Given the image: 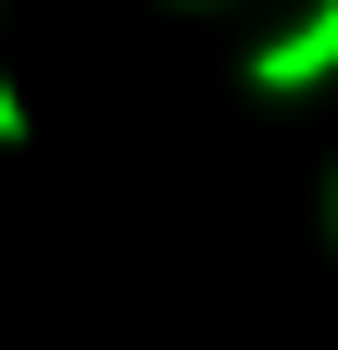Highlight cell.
Here are the masks:
<instances>
[{"label": "cell", "mask_w": 338, "mask_h": 350, "mask_svg": "<svg viewBox=\"0 0 338 350\" xmlns=\"http://www.w3.org/2000/svg\"><path fill=\"white\" fill-rule=\"evenodd\" d=\"M338 75V0H313L301 25H276L263 51L238 63V88H263V100H301V88H326Z\"/></svg>", "instance_id": "6da1fadb"}, {"label": "cell", "mask_w": 338, "mask_h": 350, "mask_svg": "<svg viewBox=\"0 0 338 350\" xmlns=\"http://www.w3.org/2000/svg\"><path fill=\"white\" fill-rule=\"evenodd\" d=\"M0 150H25V88H13V63H0Z\"/></svg>", "instance_id": "7a4b0ae2"}, {"label": "cell", "mask_w": 338, "mask_h": 350, "mask_svg": "<svg viewBox=\"0 0 338 350\" xmlns=\"http://www.w3.org/2000/svg\"><path fill=\"white\" fill-rule=\"evenodd\" d=\"M0 13H13V0H0Z\"/></svg>", "instance_id": "3957f363"}]
</instances>
